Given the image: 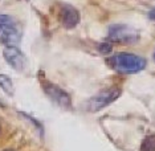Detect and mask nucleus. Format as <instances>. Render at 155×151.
Returning a JSON list of instances; mask_svg holds the SVG:
<instances>
[{"mask_svg":"<svg viewBox=\"0 0 155 151\" xmlns=\"http://www.w3.org/2000/svg\"><path fill=\"white\" fill-rule=\"evenodd\" d=\"M154 61H155V53H154Z\"/></svg>","mask_w":155,"mask_h":151,"instance_id":"nucleus-12","label":"nucleus"},{"mask_svg":"<svg viewBox=\"0 0 155 151\" xmlns=\"http://www.w3.org/2000/svg\"><path fill=\"white\" fill-rule=\"evenodd\" d=\"M5 151H12V150H5Z\"/></svg>","mask_w":155,"mask_h":151,"instance_id":"nucleus-13","label":"nucleus"},{"mask_svg":"<svg viewBox=\"0 0 155 151\" xmlns=\"http://www.w3.org/2000/svg\"><path fill=\"white\" fill-rule=\"evenodd\" d=\"M140 151H155V135H147L143 139Z\"/></svg>","mask_w":155,"mask_h":151,"instance_id":"nucleus-9","label":"nucleus"},{"mask_svg":"<svg viewBox=\"0 0 155 151\" xmlns=\"http://www.w3.org/2000/svg\"><path fill=\"white\" fill-rule=\"evenodd\" d=\"M21 37L19 24L13 17L0 15V41L7 47H16Z\"/></svg>","mask_w":155,"mask_h":151,"instance_id":"nucleus-2","label":"nucleus"},{"mask_svg":"<svg viewBox=\"0 0 155 151\" xmlns=\"http://www.w3.org/2000/svg\"><path fill=\"white\" fill-rule=\"evenodd\" d=\"M43 89H44L45 94H47L53 102L57 103L58 106H61L64 109H69L72 106V100H70L69 94L64 92L62 89H60L58 86H56L51 82H43Z\"/></svg>","mask_w":155,"mask_h":151,"instance_id":"nucleus-5","label":"nucleus"},{"mask_svg":"<svg viewBox=\"0 0 155 151\" xmlns=\"http://www.w3.org/2000/svg\"><path fill=\"white\" fill-rule=\"evenodd\" d=\"M100 51L104 52V53L110 52L111 51V44H102V45H100Z\"/></svg>","mask_w":155,"mask_h":151,"instance_id":"nucleus-10","label":"nucleus"},{"mask_svg":"<svg viewBox=\"0 0 155 151\" xmlns=\"http://www.w3.org/2000/svg\"><path fill=\"white\" fill-rule=\"evenodd\" d=\"M61 21L65 28L72 29L80 21V13L72 5H64L61 9Z\"/></svg>","mask_w":155,"mask_h":151,"instance_id":"nucleus-7","label":"nucleus"},{"mask_svg":"<svg viewBox=\"0 0 155 151\" xmlns=\"http://www.w3.org/2000/svg\"><path fill=\"white\" fill-rule=\"evenodd\" d=\"M3 54H4L5 61L8 62L13 69L19 70V72L24 70L25 64H27V60H25V56L23 54V52L17 47H5Z\"/></svg>","mask_w":155,"mask_h":151,"instance_id":"nucleus-6","label":"nucleus"},{"mask_svg":"<svg viewBox=\"0 0 155 151\" xmlns=\"http://www.w3.org/2000/svg\"><path fill=\"white\" fill-rule=\"evenodd\" d=\"M107 65L118 73L135 74L146 68V60L131 53H117L107 58Z\"/></svg>","mask_w":155,"mask_h":151,"instance_id":"nucleus-1","label":"nucleus"},{"mask_svg":"<svg viewBox=\"0 0 155 151\" xmlns=\"http://www.w3.org/2000/svg\"><path fill=\"white\" fill-rule=\"evenodd\" d=\"M121 96V89L117 86H113L110 89L102 90L98 94H96L94 97H91L89 101H87V106L86 109L89 111H100L104 107H106L107 105H110L111 102H114L117 98Z\"/></svg>","mask_w":155,"mask_h":151,"instance_id":"nucleus-3","label":"nucleus"},{"mask_svg":"<svg viewBox=\"0 0 155 151\" xmlns=\"http://www.w3.org/2000/svg\"><path fill=\"white\" fill-rule=\"evenodd\" d=\"M107 38L109 41H114V43L131 44L138 40V32L134 28L126 25H113L109 29Z\"/></svg>","mask_w":155,"mask_h":151,"instance_id":"nucleus-4","label":"nucleus"},{"mask_svg":"<svg viewBox=\"0 0 155 151\" xmlns=\"http://www.w3.org/2000/svg\"><path fill=\"white\" fill-rule=\"evenodd\" d=\"M149 17H150L151 20H155V8L151 9V11L149 12Z\"/></svg>","mask_w":155,"mask_h":151,"instance_id":"nucleus-11","label":"nucleus"},{"mask_svg":"<svg viewBox=\"0 0 155 151\" xmlns=\"http://www.w3.org/2000/svg\"><path fill=\"white\" fill-rule=\"evenodd\" d=\"M0 87H2L8 96H13V93H15V87H13L11 78L5 74H0Z\"/></svg>","mask_w":155,"mask_h":151,"instance_id":"nucleus-8","label":"nucleus"}]
</instances>
